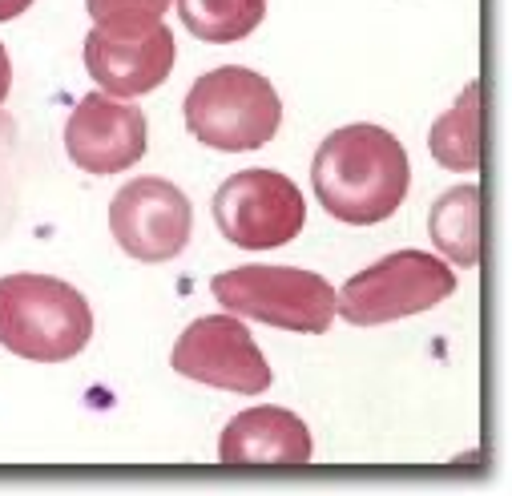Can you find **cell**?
I'll use <instances>...</instances> for the list:
<instances>
[{"label": "cell", "instance_id": "6da1fadb", "mask_svg": "<svg viewBox=\"0 0 512 496\" xmlns=\"http://www.w3.org/2000/svg\"><path fill=\"white\" fill-rule=\"evenodd\" d=\"M311 186L331 218L347 226H379L404 206L412 166L392 130L343 126L319 146Z\"/></svg>", "mask_w": 512, "mask_h": 496}, {"label": "cell", "instance_id": "7a4b0ae2", "mask_svg": "<svg viewBox=\"0 0 512 496\" xmlns=\"http://www.w3.org/2000/svg\"><path fill=\"white\" fill-rule=\"evenodd\" d=\"M93 339L85 295L53 275L0 279V347L29 363H69Z\"/></svg>", "mask_w": 512, "mask_h": 496}, {"label": "cell", "instance_id": "3957f363", "mask_svg": "<svg viewBox=\"0 0 512 496\" xmlns=\"http://www.w3.org/2000/svg\"><path fill=\"white\" fill-rule=\"evenodd\" d=\"M283 126V101L275 85L242 65L210 69L186 93V130L198 146L246 154L275 142Z\"/></svg>", "mask_w": 512, "mask_h": 496}, {"label": "cell", "instance_id": "277c9868", "mask_svg": "<svg viewBox=\"0 0 512 496\" xmlns=\"http://www.w3.org/2000/svg\"><path fill=\"white\" fill-rule=\"evenodd\" d=\"M226 315L295 335H327L335 323V287L299 267H234L210 283Z\"/></svg>", "mask_w": 512, "mask_h": 496}, {"label": "cell", "instance_id": "5b68a950", "mask_svg": "<svg viewBox=\"0 0 512 496\" xmlns=\"http://www.w3.org/2000/svg\"><path fill=\"white\" fill-rule=\"evenodd\" d=\"M456 295V271L424 251H396L335 291V315L351 327H383Z\"/></svg>", "mask_w": 512, "mask_h": 496}, {"label": "cell", "instance_id": "8992f818", "mask_svg": "<svg viewBox=\"0 0 512 496\" xmlns=\"http://www.w3.org/2000/svg\"><path fill=\"white\" fill-rule=\"evenodd\" d=\"M214 222L238 251H279L307 226V202L279 170H242L218 186Z\"/></svg>", "mask_w": 512, "mask_h": 496}, {"label": "cell", "instance_id": "52a82bcc", "mask_svg": "<svg viewBox=\"0 0 512 496\" xmlns=\"http://www.w3.org/2000/svg\"><path fill=\"white\" fill-rule=\"evenodd\" d=\"M170 367L182 380L234 396H263L275 380L267 355L238 323V315H206L190 323L170 355Z\"/></svg>", "mask_w": 512, "mask_h": 496}, {"label": "cell", "instance_id": "ba28073f", "mask_svg": "<svg viewBox=\"0 0 512 496\" xmlns=\"http://www.w3.org/2000/svg\"><path fill=\"white\" fill-rule=\"evenodd\" d=\"M109 230L134 263L158 267V263L178 259L190 246L194 210H190V198L174 182L134 178L109 202Z\"/></svg>", "mask_w": 512, "mask_h": 496}, {"label": "cell", "instance_id": "9c48e42d", "mask_svg": "<svg viewBox=\"0 0 512 496\" xmlns=\"http://www.w3.org/2000/svg\"><path fill=\"white\" fill-rule=\"evenodd\" d=\"M146 113L121 97L89 93L65 121V154L85 174H121L146 158Z\"/></svg>", "mask_w": 512, "mask_h": 496}, {"label": "cell", "instance_id": "30bf717a", "mask_svg": "<svg viewBox=\"0 0 512 496\" xmlns=\"http://www.w3.org/2000/svg\"><path fill=\"white\" fill-rule=\"evenodd\" d=\"M174 33L154 25L146 33H101L89 29L85 37V69L109 97H146L154 93L174 69Z\"/></svg>", "mask_w": 512, "mask_h": 496}, {"label": "cell", "instance_id": "8fae6325", "mask_svg": "<svg viewBox=\"0 0 512 496\" xmlns=\"http://www.w3.org/2000/svg\"><path fill=\"white\" fill-rule=\"evenodd\" d=\"M311 432L287 408H250L234 416L218 440L222 468H307Z\"/></svg>", "mask_w": 512, "mask_h": 496}, {"label": "cell", "instance_id": "7c38bea8", "mask_svg": "<svg viewBox=\"0 0 512 496\" xmlns=\"http://www.w3.org/2000/svg\"><path fill=\"white\" fill-rule=\"evenodd\" d=\"M436 251L452 267H476L480 263V186H456L448 190L428 218Z\"/></svg>", "mask_w": 512, "mask_h": 496}, {"label": "cell", "instance_id": "4fadbf2b", "mask_svg": "<svg viewBox=\"0 0 512 496\" xmlns=\"http://www.w3.org/2000/svg\"><path fill=\"white\" fill-rule=\"evenodd\" d=\"M178 17L190 37L206 45L246 41L267 17V0H178Z\"/></svg>", "mask_w": 512, "mask_h": 496}, {"label": "cell", "instance_id": "5bb4252c", "mask_svg": "<svg viewBox=\"0 0 512 496\" xmlns=\"http://www.w3.org/2000/svg\"><path fill=\"white\" fill-rule=\"evenodd\" d=\"M428 150L444 170L456 174H472L480 166V85H468L460 101L436 121Z\"/></svg>", "mask_w": 512, "mask_h": 496}, {"label": "cell", "instance_id": "9a60e30c", "mask_svg": "<svg viewBox=\"0 0 512 496\" xmlns=\"http://www.w3.org/2000/svg\"><path fill=\"white\" fill-rule=\"evenodd\" d=\"M85 9L101 33H146L166 25L170 0H85Z\"/></svg>", "mask_w": 512, "mask_h": 496}, {"label": "cell", "instance_id": "2e32d148", "mask_svg": "<svg viewBox=\"0 0 512 496\" xmlns=\"http://www.w3.org/2000/svg\"><path fill=\"white\" fill-rule=\"evenodd\" d=\"M9 89H13V61H9V53H5V45H0V105H5V97H9Z\"/></svg>", "mask_w": 512, "mask_h": 496}, {"label": "cell", "instance_id": "e0dca14e", "mask_svg": "<svg viewBox=\"0 0 512 496\" xmlns=\"http://www.w3.org/2000/svg\"><path fill=\"white\" fill-rule=\"evenodd\" d=\"M29 5H33V0H0V25L17 21L21 13H29Z\"/></svg>", "mask_w": 512, "mask_h": 496}]
</instances>
